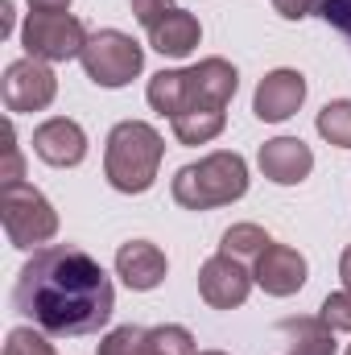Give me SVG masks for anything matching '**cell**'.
<instances>
[{
	"instance_id": "cell-1",
	"label": "cell",
	"mask_w": 351,
	"mask_h": 355,
	"mask_svg": "<svg viewBox=\"0 0 351 355\" xmlns=\"http://www.w3.org/2000/svg\"><path fill=\"white\" fill-rule=\"evenodd\" d=\"M12 306L25 314L37 331L54 339L95 335L108 327L116 310V289L95 257L75 244H50L37 248L33 261L17 272Z\"/></svg>"
},
{
	"instance_id": "cell-2",
	"label": "cell",
	"mask_w": 351,
	"mask_h": 355,
	"mask_svg": "<svg viewBox=\"0 0 351 355\" xmlns=\"http://www.w3.org/2000/svg\"><path fill=\"white\" fill-rule=\"evenodd\" d=\"M162 132L145 120H124L108 132V153H103V174L120 194H145L157 170H162Z\"/></svg>"
},
{
	"instance_id": "cell-3",
	"label": "cell",
	"mask_w": 351,
	"mask_h": 355,
	"mask_svg": "<svg viewBox=\"0 0 351 355\" xmlns=\"http://www.w3.org/2000/svg\"><path fill=\"white\" fill-rule=\"evenodd\" d=\"M244 194H248V166L240 153H228V149H219L194 166H182L174 174V202L186 211L228 207Z\"/></svg>"
},
{
	"instance_id": "cell-4",
	"label": "cell",
	"mask_w": 351,
	"mask_h": 355,
	"mask_svg": "<svg viewBox=\"0 0 351 355\" xmlns=\"http://www.w3.org/2000/svg\"><path fill=\"white\" fill-rule=\"evenodd\" d=\"M0 223H4L12 248H37V244H50L58 236V211L29 182L0 190Z\"/></svg>"
},
{
	"instance_id": "cell-5",
	"label": "cell",
	"mask_w": 351,
	"mask_h": 355,
	"mask_svg": "<svg viewBox=\"0 0 351 355\" xmlns=\"http://www.w3.org/2000/svg\"><path fill=\"white\" fill-rule=\"evenodd\" d=\"M79 62H83V71H87V79L95 87H124V83H132V79L141 75L145 54H141V46H137L128 33H120V29H99V33L87 37Z\"/></svg>"
},
{
	"instance_id": "cell-6",
	"label": "cell",
	"mask_w": 351,
	"mask_h": 355,
	"mask_svg": "<svg viewBox=\"0 0 351 355\" xmlns=\"http://www.w3.org/2000/svg\"><path fill=\"white\" fill-rule=\"evenodd\" d=\"M21 42H25V54H29V58L67 62V58H79V54H83L87 29H83V21L71 17V12H29L25 29H21Z\"/></svg>"
},
{
	"instance_id": "cell-7",
	"label": "cell",
	"mask_w": 351,
	"mask_h": 355,
	"mask_svg": "<svg viewBox=\"0 0 351 355\" xmlns=\"http://www.w3.org/2000/svg\"><path fill=\"white\" fill-rule=\"evenodd\" d=\"M0 95H4V107L8 112H42V107L54 103L58 79H54L50 62H42V58H17L4 71Z\"/></svg>"
},
{
	"instance_id": "cell-8",
	"label": "cell",
	"mask_w": 351,
	"mask_h": 355,
	"mask_svg": "<svg viewBox=\"0 0 351 355\" xmlns=\"http://www.w3.org/2000/svg\"><path fill=\"white\" fill-rule=\"evenodd\" d=\"M252 272L240 265V261H232V257H211L207 265L198 268V293H203V302L211 306V310H236V306H244L248 302V289H252Z\"/></svg>"
},
{
	"instance_id": "cell-9",
	"label": "cell",
	"mask_w": 351,
	"mask_h": 355,
	"mask_svg": "<svg viewBox=\"0 0 351 355\" xmlns=\"http://www.w3.org/2000/svg\"><path fill=\"white\" fill-rule=\"evenodd\" d=\"M240 87V75L228 58H203L186 71V103L182 107H228Z\"/></svg>"
},
{
	"instance_id": "cell-10",
	"label": "cell",
	"mask_w": 351,
	"mask_h": 355,
	"mask_svg": "<svg viewBox=\"0 0 351 355\" xmlns=\"http://www.w3.org/2000/svg\"><path fill=\"white\" fill-rule=\"evenodd\" d=\"M33 153L46 162V166H58V170H71L87 157V132L67 120V116H54L46 124L33 128Z\"/></svg>"
},
{
	"instance_id": "cell-11",
	"label": "cell",
	"mask_w": 351,
	"mask_h": 355,
	"mask_svg": "<svg viewBox=\"0 0 351 355\" xmlns=\"http://www.w3.org/2000/svg\"><path fill=\"white\" fill-rule=\"evenodd\" d=\"M302 99H306V79L298 71L281 67V71H268L261 79V87L252 95V112L264 124H281V120H289L302 107Z\"/></svg>"
},
{
	"instance_id": "cell-12",
	"label": "cell",
	"mask_w": 351,
	"mask_h": 355,
	"mask_svg": "<svg viewBox=\"0 0 351 355\" xmlns=\"http://www.w3.org/2000/svg\"><path fill=\"white\" fill-rule=\"evenodd\" d=\"M257 285L273 297H289L306 285V257L289 244H268L257 257Z\"/></svg>"
},
{
	"instance_id": "cell-13",
	"label": "cell",
	"mask_w": 351,
	"mask_h": 355,
	"mask_svg": "<svg viewBox=\"0 0 351 355\" xmlns=\"http://www.w3.org/2000/svg\"><path fill=\"white\" fill-rule=\"evenodd\" d=\"M314 170V153L298 137H273L261 145V174L277 186H298Z\"/></svg>"
},
{
	"instance_id": "cell-14",
	"label": "cell",
	"mask_w": 351,
	"mask_h": 355,
	"mask_svg": "<svg viewBox=\"0 0 351 355\" xmlns=\"http://www.w3.org/2000/svg\"><path fill=\"white\" fill-rule=\"evenodd\" d=\"M116 272L128 289H157L166 281V252L149 240H128L116 252Z\"/></svg>"
},
{
	"instance_id": "cell-15",
	"label": "cell",
	"mask_w": 351,
	"mask_h": 355,
	"mask_svg": "<svg viewBox=\"0 0 351 355\" xmlns=\"http://www.w3.org/2000/svg\"><path fill=\"white\" fill-rule=\"evenodd\" d=\"M198 37H203L198 17L186 12V8L166 12V21H157V25L149 29V46H153L157 54H166V58H186V54L198 46Z\"/></svg>"
},
{
	"instance_id": "cell-16",
	"label": "cell",
	"mask_w": 351,
	"mask_h": 355,
	"mask_svg": "<svg viewBox=\"0 0 351 355\" xmlns=\"http://www.w3.org/2000/svg\"><path fill=\"white\" fill-rule=\"evenodd\" d=\"M289 343V355H335V331L323 318H281L277 327Z\"/></svg>"
},
{
	"instance_id": "cell-17",
	"label": "cell",
	"mask_w": 351,
	"mask_h": 355,
	"mask_svg": "<svg viewBox=\"0 0 351 355\" xmlns=\"http://www.w3.org/2000/svg\"><path fill=\"white\" fill-rule=\"evenodd\" d=\"M170 124H174V137L182 145H207L223 132L228 116H223V107H182Z\"/></svg>"
},
{
	"instance_id": "cell-18",
	"label": "cell",
	"mask_w": 351,
	"mask_h": 355,
	"mask_svg": "<svg viewBox=\"0 0 351 355\" xmlns=\"http://www.w3.org/2000/svg\"><path fill=\"white\" fill-rule=\"evenodd\" d=\"M268 244H273V240H268V232H264V227H257V223H236V227H228V232H223L219 252L244 265V261H257Z\"/></svg>"
},
{
	"instance_id": "cell-19",
	"label": "cell",
	"mask_w": 351,
	"mask_h": 355,
	"mask_svg": "<svg viewBox=\"0 0 351 355\" xmlns=\"http://www.w3.org/2000/svg\"><path fill=\"white\" fill-rule=\"evenodd\" d=\"M145 95H149L153 112H162V116L174 120L178 112H182V103H186V71H162V75H153Z\"/></svg>"
},
{
	"instance_id": "cell-20",
	"label": "cell",
	"mask_w": 351,
	"mask_h": 355,
	"mask_svg": "<svg viewBox=\"0 0 351 355\" xmlns=\"http://www.w3.org/2000/svg\"><path fill=\"white\" fill-rule=\"evenodd\" d=\"M318 137L339 145V149H351V99H335L318 112Z\"/></svg>"
},
{
	"instance_id": "cell-21",
	"label": "cell",
	"mask_w": 351,
	"mask_h": 355,
	"mask_svg": "<svg viewBox=\"0 0 351 355\" xmlns=\"http://www.w3.org/2000/svg\"><path fill=\"white\" fill-rule=\"evenodd\" d=\"M145 327H116V331H108L103 339H99V355H141L145 347Z\"/></svg>"
},
{
	"instance_id": "cell-22",
	"label": "cell",
	"mask_w": 351,
	"mask_h": 355,
	"mask_svg": "<svg viewBox=\"0 0 351 355\" xmlns=\"http://www.w3.org/2000/svg\"><path fill=\"white\" fill-rule=\"evenodd\" d=\"M4 355H58V352L50 347L46 331H33V327H17V331H8Z\"/></svg>"
},
{
	"instance_id": "cell-23",
	"label": "cell",
	"mask_w": 351,
	"mask_h": 355,
	"mask_svg": "<svg viewBox=\"0 0 351 355\" xmlns=\"http://www.w3.org/2000/svg\"><path fill=\"white\" fill-rule=\"evenodd\" d=\"M331 331H351V289H339L323 302V314H318Z\"/></svg>"
},
{
	"instance_id": "cell-24",
	"label": "cell",
	"mask_w": 351,
	"mask_h": 355,
	"mask_svg": "<svg viewBox=\"0 0 351 355\" xmlns=\"http://www.w3.org/2000/svg\"><path fill=\"white\" fill-rule=\"evenodd\" d=\"M318 17L343 37L351 46V0H323V8H318Z\"/></svg>"
},
{
	"instance_id": "cell-25",
	"label": "cell",
	"mask_w": 351,
	"mask_h": 355,
	"mask_svg": "<svg viewBox=\"0 0 351 355\" xmlns=\"http://www.w3.org/2000/svg\"><path fill=\"white\" fill-rule=\"evenodd\" d=\"M21 149H17V132H12V124L4 128V170H0V182L4 186H17L21 182Z\"/></svg>"
},
{
	"instance_id": "cell-26",
	"label": "cell",
	"mask_w": 351,
	"mask_h": 355,
	"mask_svg": "<svg viewBox=\"0 0 351 355\" xmlns=\"http://www.w3.org/2000/svg\"><path fill=\"white\" fill-rule=\"evenodd\" d=\"M166 12H174V0H132V17L145 29H153L157 21H166Z\"/></svg>"
},
{
	"instance_id": "cell-27",
	"label": "cell",
	"mask_w": 351,
	"mask_h": 355,
	"mask_svg": "<svg viewBox=\"0 0 351 355\" xmlns=\"http://www.w3.org/2000/svg\"><path fill=\"white\" fill-rule=\"evenodd\" d=\"M273 8H277L285 21H302V17L318 12V8H323V0H273Z\"/></svg>"
},
{
	"instance_id": "cell-28",
	"label": "cell",
	"mask_w": 351,
	"mask_h": 355,
	"mask_svg": "<svg viewBox=\"0 0 351 355\" xmlns=\"http://www.w3.org/2000/svg\"><path fill=\"white\" fill-rule=\"evenodd\" d=\"M71 0H29V12H67Z\"/></svg>"
},
{
	"instance_id": "cell-29",
	"label": "cell",
	"mask_w": 351,
	"mask_h": 355,
	"mask_svg": "<svg viewBox=\"0 0 351 355\" xmlns=\"http://www.w3.org/2000/svg\"><path fill=\"white\" fill-rule=\"evenodd\" d=\"M0 33H12V4L0 0Z\"/></svg>"
},
{
	"instance_id": "cell-30",
	"label": "cell",
	"mask_w": 351,
	"mask_h": 355,
	"mask_svg": "<svg viewBox=\"0 0 351 355\" xmlns=\"http://www.w3.org/2000/svg\"><path fill=\"white\" fill-rule=\"evenodd\" d=\"M339 277H343V289H351V248L343 252V261H339Z\"/></svg>"
},
{
	"instance_id": "cell-31",
	"label": "cell",
	"mask_w": 351,
	"mask_h": 355,
	"mask_svg": "<svg viewBox=\"0 0 351 355\" xmlns=\"http://www.w3.org/2000/svg\"><path fill=\"white\" fill-rule=\"evenodd\" d=\"M198 355H223V352H198Z\"/></svg>"
},
{
	"instance_id": "cell-32",
	"label": "cell",
	"mask_w": 351,
	"mask_h": 355,
	"mask_svg": "<svg viewBox=\"0 0 351 355\" xmlns=\"http://www.w3.org/2000/svg\"><path fill=\"white\" fill-rule=\"evenodd\" d=\"M348 355H351V347H348Z\"/></svg>"
}]
</instances>
